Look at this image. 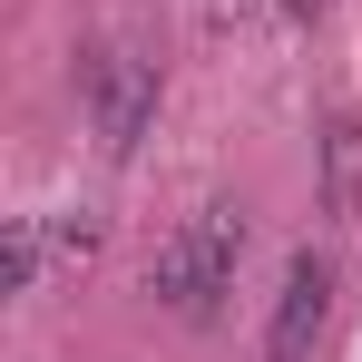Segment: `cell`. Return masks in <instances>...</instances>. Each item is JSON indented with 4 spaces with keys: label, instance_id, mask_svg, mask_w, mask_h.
I'll list each match as a JSON object with an SVG mask.
<instances>
[{
    "label": "cell",
    "instance_id": "277c9868",
    "mask_svg": "<svg viewBox=\"0 0 362 362\" xmlns=\"http://www.w3.org/2000/svg\"><path fill=\"white\" fill-rule=\"evenodd\" d=\"M323 216H333V226L362 216V118L323 127Z\"/></svg>",
    "mask_w": 362,
    "mask_h": 362
},
{
    "label": "cell",
    "instance_id": "5b68a950",
    "mask_svg": "<svg viewBox=\"0 0 362 362\" xmlns=\"http://www.w3.org/2000/svg\"><path fill=\"white\" fill-rule=\"evenodd\" d=\"M40 264H49V216H10V245H0V284H10V294H40Z\"/></svg>",
    "mask_w": 362,
    "mask_h": 362
},
{
    "label": "cell",
    "instance_id": "8992f818",
    "mask_svg": "<svg viewBox=\"0 0 362 362\" xmlns=\"http://www.w3.org/2000/svg\"><path fill=\"white\" fill-rule=\"evenodd\" d=\"M49 235H59V255H69V264H88V255H98V216H88V206H78V216H59V226H49Z\"/></svg>",
    "mask_w": 362,
    "mask_h": 362
},
{
    "label": "cell",
    "instance_id": "3957f363",
    "mask_svg": "<svg viewBox=\"0 0 362 362\" xmlns=\"http://www.w3.org/2000/svg\"><path fill=\"white\" fill-rule=\"evenodd\" d=\"M323 323H333V255L303 245L294 264H284V294H274V323H264V353L255 362H313Z\"/></svg>",
    "mask_w": 362,
    "mask_h": 362
},
{
    "label": "cell",
    "instance_id": "52a82bcc",
    "mask_svg": "<svg viewBox=\"0 0 362 362\" xmlns=\"http://www.w3.org/2000/svg\"><path fill=\"white\" fill-rule=\"evenodd\" d=\"M284 10H294V20H323V10H333V0H284Z\"/></svg>",
    "mask_w": 362,
    "mask_h": 362
},
{
    "label": "cell",
    "instance_id": "7a4b0ae2",
    "mask_svg": "<svg viewBox=\"0 0 362 362\" xmlns=\"http://www.w3.org/2000/svg\"><path fill=\"white\" fill-rule=\"evenodd\" d=\"M78 88H88L98 147H108V157H137V147H147V127H157V59H147V49H127V40H108V49H88V59H78Z\"/></svg>",
    "mask_w": 362,
    "mask_h": 362
},
{
    "label": "cell",
    "instance_id": "6da1fadb",
    "mask_svg": "<svg viewBox=\"0 0 362 362\" xmlns=\"http://www.w3.org/2000/svg\"><path fill=\"white\" fill-rule=\"evenodd\" d=\"M235 264H245V206L216 196V206H196L177 235L157 245V274L147 284H157V303H177L186 323H216V303L235 294Z\"/></svg>",
    "mask_w": 362,
    "mask_h": 362
}]
</instances>
